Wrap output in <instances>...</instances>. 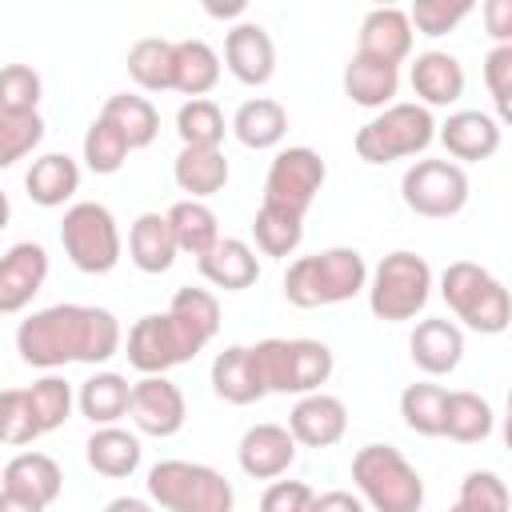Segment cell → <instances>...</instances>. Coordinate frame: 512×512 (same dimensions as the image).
Wrapping results in <instances>:
<instances>
[{
	"mask_svg": "<svg viewBox=\"0 0 512 512\" xmlns=\"http://www.w3.org/2000/svg\"><path fill=\"white\" fill-rule=\"evenodd\" d=\"M16 352L32 368L104 364L120 352V320L96 304H52L20 320Z\"/></svg>",
	"mask_w": 512,
	"mask_h": 512,
	"instance_id": "1",
	"label": "cell"
},
{
	"mask_svg": "<svg viewBox=\"0 0 512 512\" xmlns=\"http://www.w3.org/2000/svg\"><path fill=\"white\" fill-rule=\"evenodd\" d=\"M360 288H368V264L356 248H324L316 256H300L284 272V296L296 308L344 304Z\"/></svg>",
	"mask_w": 512,
	"mask_h": 512,
	"instance_id": "2",
	"label": "cell"
},
{
	"mask_svg": "<svg viewBox=\"0 0 512 512\" xmlns=\"http://www.w3.org/2000/svg\"><path fill=\"white\" fill-rule=\"evenodd\" d=\"M252 352V364L264 380V392H292V396H308V392H320V384H328L336 360H332V348L324 340H260L248 348Z\"/></svg>",
	"mask_w": 512,
	"mask_h": 512,
	"instance_id": "3",
	"label": "cell"
},
{
	"mask_svg": "<svg viewBox=\"0 0 512 512\" xmlns=\"http://www.w3.org/2000/svg\"><path fill=\"white\" fill-rule=\"evenodd\" d=\"M352 480L376 512H420L424 480L392 444H364L352 456Z\"/></svg>",
	"mask_w": 512,
	"mask_h": 512,
	"instance_id": "4",
	"label": "cell"
},
{
	"mask_svg": "<svg viewBox=\"0 0 512 512\" xmlns=\"http://www.w3.org/2000/svg\"><path fill=\"white\" fill-rule=\"evenodd\" d=\"M440 296L444 304L456 312V320H464L468 328L484 332V336H496L508 328L512 320V300H508V288L480 264L472 260H452L440 276Z\"/></svg>",
	"mask_w": 512,
	"mask_h": 512,
	"instance_id": "5",
	"label": "cell"
},
{
	"mask_svg": "<svg viewBox=\"0 0 512 512\" xmlns=\"http://www.w3.org/2000/svg\"><path fill=\"white\" fill-rule=\"evenodd\" d=\"M144 484L164 512H232L236 504L232 484L216 468L192 460H160L148 468Z\"/></svg>",
	"mask_w": 512,
	"mask_h": 512,
	"instance_id": "6",
	"label": "cell"
},
{
	"mask_svg": "<svg viewBox=\"0 0 512 512\" xmlns=\"http://www.w3.org/2000/svg\"><path fill=\"white\" fill-rule=\"evenodd\" d=\"M436 140V120L424 104H388L356 132V156L364 164H392L424 152Z\"/></svg>",
	"mask_w": 512,
	"mask_h": 512,
	"instance_id": "7",
	"label": "cell"
},
{
	"mask_svg": "<svg viewBox=\"0 0 512 512\" xmlns=\"http://www.w3.org/2000/svg\"><path fill=\"white\" fill-rule=\"evenodd\" d=\"M428 292H432L428 260L400 248V252H388L376 264L372 284H368V308H372L376 320L400 324V320H412L428 304Z\"/></svg>",
	"mask_w": 512,
	"mask_h": 512,
	"instance_id": "8",
	"label": "cell"
},
{
	"mask_svg": "<svg viewBox=\"0 0 512 512\" xmlns=\"http://www.w3.org/2000/svg\"><path fill=\"white\" fill-rule=\"evenodd\" d=\"M60 244H64L68 260L80 272L104 276L120 260V228H116V216L104 204H96V200H80L60 220Z\"/></svg>",
	"mask_w": 512,
	"mask_h": 512,
	"instance_id": "9",
	"label": "cell"
},
{
	"mask_svg": "<svg viewBox=\"0 0 512 512\" xmlns=\"http://www.w3.org/2000/svg\"><path fill=\"white\" fill-rule=\"evenodd\" d=\"M400 196L416 216L448 220L468 204V176L452 160H416L400 180Z\"/></svg>",
	"mask_w": 512,
	"mask_h": 512,
	"instance_id": "10",
	"label": "cell"
},
{
	"mask_svg": "<svg viewBox=\"0 0 512 512\" xmlns=\"http://www.w3.org/2000/svg\"><path fill=\"white\" fill-rule=\"evenodd\" d=\"M324 176H328V164L316 148H304V144L284 148V152H276V160L264 176V204L304 216L312 208L316 192L324 188Z\"/></svg>",
	"mask_w": 512,
	"mask_h": 512,
	"instance_id": "11",
	"label": "cell"
},
{
	"mask_svg": "<svg viewBox=\"0 0 512 512\" xmlns=\"http://www.w3.org/2000/svg\"><path fill=\"white\" fill-rule=\"evenodd\" d=\"M196 352L200 348L168 312H148L128 332V364L144 376H164L168 368L196 360Z\"/></svg>",
	"mask_w": 512,
	"mask_h": 512,
	"instance_id": "12",
	"label": "cell"
},
{
	"mask_svg": "<svg viewBox=\"0 0 512 512\" xmlns=\"http://www.w3.org/2000/svg\"><path fill=\"white\" fill-rule=\"evenodd\" d=\"M128 416L136 420L144 436H176L184 428L188 404H184V392L168 376H144L132 384Z\"/></svg>",
	"mask_w": 512,
	"mask_h": 512,
	"instance_id": "13",
	"label": "cell"
},
{
	"mask_svg": "<svg viewBox=\"0 0 512 512\" xmlns=\"http://www.w3.org/2000/svg\"><path fill=\"white\" fill-rule=\"evenodd\" d=\"M48 280V252L36 240H20L0 256V316L24 312Z\"/></svg>",
	"mask_w": 512,
	"mask_h": 512,
	"instance_id": "14",
	"label": "cell"
},
{
	"mask_svg": "<svg viewBox=\"0 0 512 512\" xmlns=\"http://www.w3.org/2000/svg\"><path fill=\"white\" fill-rule=\"evenodd\" d=\"M224 64L240 84H252V88L268 84L272 72H276V44H272L268 28L256 24V20H240L236 28H228Z\"/></svg>",
	"mask_w": 512,
	"mask_h": 512,
	"instance_id": "15",
	"label": "cell"
},
{
	"mask_svg": "<svg viewBox=\"0 0 512 512\" xmlns=\"http://www.w3.org/2000/svg\"><path fill=\"white\" fill-rule=\"evenodd\" d=\"M288 432L296 444L304 448H332L336 440H344L348 432V408L340 396L328 392H308L296 400V408L288 412Z\"/></svg>",
	"mask_w": 512,
	"mask_h": 512,
	"instance_id": "16",
	"label": "cell"
},
{
	"mask_svg": "<svg viewBox=\"0 0 512 512\" xmlns=\"http://www.w3.org/2000/svg\"><path fill=\"white\" fill-rule=\"evenodd\" d=\"M240 468L252 476V480H276L280 472L292 468L296 460V440L284 424H252L244 436H240Z\"/></svg>",
	"mask_w": 512,
	"mask_h": 512,
	"instance_id": "17",
	"label": "cell"
},
{
	"mask_svg": "<svg viewBox=\"0 0 512 512\" xmlns=\"http://www.w3.org/2000/svg\"><path fill=\"white\" fill-rule=\"evenodd\" d=\"M356 52L360 56H372V60H384V64H396L412 52V24H408V12L404 8H372L360 24V40H356Z\"/></svg>",
	"mask_w": 512,
	"mask_h": 512,
	"instance_id": "18",
	"label": "cell"
},
{
	"mask_svg": "<svg viewBox=\"0 0 512 512\" xmlns=\"http://www.w3.org/2000/svg\"><path fill=\"white\" fill-rule=\"evenodd\" d=\"M436 136L448 148V156H456V160H488L500 148V120L488 112L464 108V112H452Z\"/></svg>",
	"mask_w": 512,
	"mask_h": 512,
	"instance_id": "19",
	"label": "cell"
},
{
	"mask_svg": "<svg viewBox=\"0 0 512 512\" xmlns=\"http://www.w3.org/2000/svg\"><path fill=\"white\" fill-rule=\"evenodd\" d=\"M196 268H200V276H204L208 284H216V288H224V292H244V288H252V284L260 280L256 252H252L244 240H236V236H220V240L196 260Z\"/></svg>",
	"mask_w": 512,
	"mask_h": 512,
	"instance_id": "20",
	"label": "cell"
},
{
	"mask_svg": "<svg viewBox=\"0 0 512 512\" xmlns=\"http://www.w3.org/2000/svg\"><path fill=\"white\" fill-rule=\"evenodd\" d=\"M412 92L424 100V108H448L464 96V64L452 52H420L412 64Z\"/></svg>",
	"mask_w": 512,
	"mask_h": 512,
	"instance_id": "21",
	"label": "cell"
},
{
	"mask_svg": "<svg viewBox=\"0 0 512 512\" xmlns=\"http://www.w3.org/2000/svg\"><path fill=\"white\" fill-rule=\"evenodd\" d=\"M408 348H412V360H416L420 372L444 376V372H452V368L460 364V356H464V332H460L452 320L432 316V320H420V324H416Z\"/></svg>",
	"mask_w": 512,
	"mask_h": 512,
	"instance_id": "22",
	"label": "cell"
},
{
	"mask_svg": "<svg viewBox=\"0 0 512 512\" xmlns=\"http://www.w3.org/2000/svg\"><path fill=\"white\" fill-rule=\"evenodd\" d=\"M64 488V472L44 452H20L4 464V492H16L40 508H48Z\"/></svg>",
	"mask_w": 512,
	"mask_h": 512,
	"instance_id": "23",
	"label": "cell"
},
{
	"mask_svg": "<svg viewBox=\"0 0 512 512\" xmlns=\"http://www.w3.org/2000/svg\"><path fill=\"white\" fill-rule=\"evenodd\" d=\"M28 200L40 208H60L76 196L80 188V164L68 152H44L40 160H32L28 176H24Z\"/></svg>",
	"mask_w": 512,
	"mask_h": 512,
	"instance_id": "24",
	"label": "cell"
},
{
	"mask_svg": "<svg viewBox=\"0 0 512 512\" xmlns=\"http://www.w3.org/2000/svg\"><path fill=\"white\" fill-rule=\"evenodd\" d=\"M212 388L220 400L228 404H256L264 392V380L252 364V352L244 344H228L216 360H212Z\"/></svg>",
	"mask_w": 512,
	"mask_h": 512,
	"instance_id": "25",
	"label": "cell"
},
{
	"mask_svg": "<svg viewBox=\"0 0 512 512\" xmlns=\"http://www.w3.org/2000/svg\"><path fill=\"white\" fill-rule=\"evenodd\" d=\"M400 88V68L396 64H384V60H372V56H352L348 68H344V92L352 104L360 108H384L392 104Z\"/></svg>",
	"mask_w": 512,
	"mask_h": 512,
	"instance_id": "26",
	"label": "cell"
},
{
	"mask_svg": "<svg viewBox=\"0 0 512 512\" xmlns=\"http://www.w3.org/2000/svg\"><path fill=\"white\" fill-rule=\"evenodd\" d=\"M128 256L140 272L156 276V272H168L172 260H176V236L168 228V216L160 212H144L136 216L132 232H128Z\"/></svg>",
	"mask_w": 512,
	"mask_h": 512,
	"instance_id": "27",
	"label": "cell"
},
{
	"mask_svg": "<svg viewBox=\"0 0 512 512\" xmlns=\"http://www.w3.org/2000/svg\"><path fill=\"white\" fill-rule=\"evenodd\" d=\"M232 132L244 148H276L288 132V112L280 100L272 96H256V100H244L232 116Z\"/></svg>",
	"mask_w": 512,
	"mask_h": 512,
	"instance_id": "28",
	"label": "cell"
},
{
	"mask_svg": "<svg viewBox=\"0 0 512 512\" xmlns=\"http://www.w3.org/2000/svg\"><path fill=\"white\" fill-rule=\"evenodd\" d=\"M172 176L176 188L188 192V200H208L228 184V160L220 148H180Z\"/></svg>",
	"mask_w": 512,
	"mask_h": 512,
	"instance_id": "29",
	"label": "cell"
},
{
	"mask_svg": "<svg viewBox=\"0 0 512 512\" xmlns=\"http://www.w3.org/2000/svg\"><path fill=\"white\" fill-rule=\"evenodd\" d=\"M140 452H144V448H140V440H136L132 432L116 428V424L96 428V432L88 436V444H84L88 468H92V472H100V476H112V480L132 476V472L140 468Z\"/></svg>",
	"mask_w": 512,
	"mask_h": 512,
	"instance_id": "30",
	"label": "cell"
},
{
	"mask_svg": "<svg viewBox=\"0 0 512 512\" xmlns=\"http://www.w3.org/2000/svg\"><path fill=\"white\" fill-rule=\"evenodd\" d=\"M220 80V56L212 52L208 40H176V60H172V88L204 100Z\"/></svg>",
	"mask_w": 512,
	"mask_h": 512,
	"instance_id": "31",
	"label": "cell"
},
{
	"mask_svg": "<svg viewBox=\"0 0 512 512\" xmlns=\"http://www.w3.org/2000/svg\"><path fill=\"white\" fill-rule=\"evenodd\" d=\"M100 116L128 140V148H148L160 132V112L148 96H132V92H116L104 100Z\"/></svg>",
	"mask_w": 512,
	"mask_h": 512,
	"instance_id": "32",
	"label": "cell"
},
{
	"mask_svg": "<svg viewBox=\"0 0 512 512\" xmlns=\"http://www.w3.org/2000/svg\"><path fill=\"white\" fill-rule=\"evenodd\" d=\"M168 228L176 236V252H188V256H204L216 240H220V224H216V212L204 204V200H176L168 212Z\"/></svg>",
	"mask_w": 512,
	"mask_h": 512,
	"instance_id": "33",
	"label": "cell"
},
{
	"mask_svg": "<svg viewBox=\"0 0 512 512\" xmlns=\"http://www.w3.org/2000/svg\"><path fill=\"white\" fill-rule=\"evenodd\" d=\"M492 428H496V412H492V404L484 396L448 392V400H444V432L440 436H448L456 444H480V440L492 436Z\"/></svg>",
	"mask_w": 512,
	"mask_h": 512,
	"instance_id": "34",
	"label": "cell"
},
{
	"mask_svg": "<svg viewBox=\"0 0 512 512\" xmlns=\"http://www.w3.org/2000/svg\"><path fill=\"white\" fill-rule=\"evenodd\" d=\"M128 396H132V384L120 376V372H96L80 384V412L92 420V424H116L124 412H128Z\"/></svg>",
	"mask_w": 512,
	"mask_h": 512,
	"instance_id": "35",
	"label": "cell"
},
{
	"mask_svg": "<svg viewBox=\"0 0 512 512\" xmlns=\"http://www.w3.org/2000/svg\"><path fill=\"white\" fill-rule=\"evenodd\" d=\"M172 60H176V44L164 36H144L128 48V76L144 88V92H168L172 88Z\"/></svg>",
	"mask_w": 512,
	"mask_h": 512,
	"instance_id": "36",
	"label": "cell"
},
{
	"mask_svg": "<svg viewBox=\"0 0 512 512\" xmlns=\"http://www.w3.org/2000/svg\"><path fill=\"white\" fill-rule=\"evenodd\" d=\"M168 316L188 332V340L204 352V344L220 332V304H216V296L212 292H204V288H180L176 296H172V304H168Z\"/></svg>",
	"mask_w": 512,
	"mask_h": 512,
	"instance_id": "37",
	"label": "cell"
},
{
	"mask_svg": "<svg viewBox=\"0 0 512 512\" xmlns=\"http://www.w3.org/2000/svg\"><path fill=\"white\" fill-rule=\"evenodd\" d=\"M252 236L264 256H292L304 240V216L276 208V204H260V212L252 220Z\"/></svg>",
	"mask_w": 512,
	"mask_h": 512,
	"instance_id": "38",
	"label": "cell"
},
{
	"mask_svg": "<svg viewBox=\"0 0 512 512\" xmlns=\"http://www.w3.org/2000/svg\"><path fill=\"white\" fill-rule=\"evenodd\" d=\"M444 400H448V388H440V384H408L400 392V416L416 436H440L444 432Z\"/></svg>",
	"mask_w": 512,
	"mask_h": 512,
	"instance_id": "39",
	"label": "cell"
},
{
	"mask_svg": "<svg viewBox=\"0 0 512 512\" xmlns=\"http://www.w3.org/2000/svg\"><path fill=\"white\" fill-rule=\"evenodd\" d=\"M176 132L184 140V148H220L224 140V112L216 100H188L176 112Z\"/></svg>",
	"mask_w": 512,
	"mask_h": 512,
	"instance_id": "40",
	"label": "cell"
},
{
	"mask_svg": "<svg viewBox=\"0 0 512 512\" xmlns=\"http://www.w3.org/2000/svg\"><path fill=\"white\" fill-rule=\"evenodd\" d=\"M24 392H28V408H32V420H36L40 436H44V432H56V428L68 420V412H72V388H68V380H60V376H40V380L28 384Z\"/></svg>",
	"mask_w": 512,
	"mask_h": 512,
	"instance_id": "41",
	"label": "cell"
},
{
	"mask_svg": "<svg viewBox=\"0 0 512 512\" xmlns=\"http://www.w3.org/2000/svg\"><path fill=\"white\" fill-rule=\"evenodd\" d=\"M128 140L104 120V116H96L92 124H88V132H84V164L96 172V176H112V172H120L124 168V160H128Z\"/></svg>",
	"mask_w": 512,
	"mask_h": 512,
	"instance_id": "42",
	"label": "cell"
},
{
	"mask_svg": "<svg viewBox=\"0 0 512 512\" xmlns=\"http://www.w3.org/2000/svg\"><path fill=\"white\" fill-rule=\"evenodd\" d=\"M40 72L32 64H4L0 68V112L4 116H24V112H36L40 104Z\"/></svg>",
	"mask_w": 512,
	"mask_h": 512,
	"instance_id": "43",
	"label": "cell"
},
{
	"mask_svg": "<svg viewBox=\"0 0 512 512\" xmlns=\"http://www.w3.org/2000/svg\"><path fill=\"white\" fill-rule=\"evenodd\" d=\"M40 140H44L40 112H24V116L0 112V168H12L16 160H24Z\"/></svg>",
	"mask_w": 512,
	"mask_h": 512,
	"instance_id": "44",
	"label": "cell"
},
{
	"mask_svg": "<svg viewBox=\"0 0 512 512\" xmlns=\"http://www.w3.org/2000/svg\"><path fill=\"white\" fill-rule=\"evenodd\" d=\"M40 436L36 420H32V408H28V392L24 388H4L0 392V444H32Z\"/></svg>",
	"mask_w": 512,
	"mask_h": 512,
	"instance_id": "45",
	"label": "cell"
},
{
	"mask_svg": "<svg viewBox=\"0 0 512 512\" xmlns=\"http://www.w3.org/2000/svg\"><path fill=\"white\" fill-rule=\"evenodd\" d=\"M472 12V0H416L408 8V24L424 36H444L452 32L464 16Z\"/></svg>",
	"mask_w": 512,
	"mask_h": 512,
	"instance_id": "46",
	"label": "cell"
},
{
	"mask_svg": "<svg viewBox=\"0 0 512 512\" xmlns=\"http://www.w3.org/2000/svg\"><path fill=\"white\" fill-rule=\"evenodd\" d=\"M456 504L468 512H508V484L496 472H468Z\"/></svg>",
	"mask_w": 512,
	"mask_h": 512,
	"instance_id": "47",
	"label": "cell"
},
{
	"mask_svg": "<svg viewBox=\"0 0 512 512\" xmlns=\"http://www.w3.org/2000/svg\"><path fill=\"white\" fill-rule=\"evenodd\" d=\"M484 84L492 92V104L500 112V120L512 116V44H496L484 56Z\"/></svg>",
	"mask_w": 512,
	"mask_h": 512,
	"instance_id": "48",
	"label": "cell"
},
{
	"mask_svg": "<svg viewBox=\"0 0 512 512\" xmlns=\"http://www.w3.org/2000/svg\"><path fill=\"white\" fill-rule=\"evenodd\" d=\"M312 496L316 492L304 480H272L260 496V512H308Z\"/></svg>",
	"mask_w": 512,
	"mask_h": 512,
	"instance_id": "49",
	"label": "cell"
},
{
	"mask_svg": "<svg viewBox=\"0 0 512 512\" xmlns=\"http://www.w3.org/2000/svg\"><path fill=\"white\" fill-rule=\"evenodd\" d=\"M484 16H488V32L500 44H508V36H512V0H488Z\"/></svg>",
	"mask_w": 512,
	"mask_h": 512,
	"instance_id": "50",
	"label": "cell"
},
{
	"mask_svg": "<svg viewBox=\"0 0 512 512\" xmlns=\"http://www.w3.org/2000/svg\"><path fill=\"white\" fill-rule=\"evenodd\" d=\"M308 512H364V504H360V496H352V492H324V496H312V508Z\"/></svg>",
	"mask_w": 512,
	"mask_h": 512,
	"instance_id": "51",
	"label": "cell"
},
{
	"mask_svg": "<svg viewBox=\"0 0 512 512\" xmlns=\"http://www.w3.org/2000/svg\"><path fill=\"white\" fill-rule=\"evenodd\" d=\"M0 512H44V508L24 500V496H16V492H0Z\"/></svg>",
	"mask_w": 512,
	"mask_h": 512,
	"instance_id": "52",
	"label": "cell"
},
{
	"mask_svg": "<svg viewBox=\"0 0 512 512\" xmlns=\"http://www.w3.org/2000/svg\"><path fill=\"white\" fill-rule=\"evenodd\" d=\"M104 512H152V504L140 496H116V500H108Z\"/></svg>",
	"mask_w": 512,
	"mask_h": 512,
	"instance_id": "53",
	"label": "cell"
},
{
	"mask_svg": "<svg viewBox=\"0 0 512 512\" xmlns=\"http://www.w3.org/2000/svg\"><path fill=\"white\" fill-rule=\"evenodd\" d=\"M204 12H208V16H240V12H244V0H232V4H208Z\"/></svg>",
	"mask_w": 512,
	"mask_h": 512,
	"instance_id": "54",
	"label": "cell"
},
{
	"mask_svg": "<svg viewBox=\"0 0 512 512\" xmlns=\"http://www.w3.org/2000/svg\"><path fill=\"white\" fill-rule=\"evenodd\" d=\"M8 220H12V204H8V196L0 188V228H8Z\"/></svg>",
	"mask_w": 512,
	"mask_h": 512,
	"instance_id": "55",
	"label": "cell"
},
{
	"mask_svg": "<svg viewBox=\"0 0 512 512\" xmlns=\"http://www.w3.org/2000/svg\"><path fill=\"white\" fill-rule=\"evenodd\" d=\"M448 512H468V508H464V504H456V508H448Z\"/></svg>",
	"mask_w": 512,
	"mask_h": 512,
	"instance_id": "56",
	"label": "cell"
}]
</instances>
